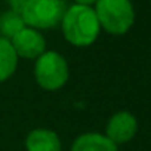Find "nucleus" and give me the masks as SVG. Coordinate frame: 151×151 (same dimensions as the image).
Listing matches in <instances>:
<instances>
[{"instance_id": "nucleus-1", "label": "nucleus", "mask_w": 151, "mask_h": 151, "mask_svg": "<svg viewBox=\"0 0 151 151\" xmlns=\"http://www.w3.org/2000/svg\"><path fill=\"white\" fill-rule=\"evenodd\" d=\"M61 25L67 42L80 47L92 45L101 30L95 9L83 5H71L67 8Z\"/></svg>"}, {"instance_id": "nucleus-2", "label": "nucleus", "mask_w": 151, "mask_h": 151, "mask_svg": "<svg viewBox=\"0 0 151 151\" xmlns=\"http://www.w3.org/2000/svg\"><path fill=\"white\" fill-rule=\"evenodd\" d=\"M95 14L101 28L114 36L127 33L135 22V9L130 0H98Z\"/></svg>"}, {"instance_id": "nucleus-3", "label": "nucleus", "mask_w": 151, "mask_h": 151, "mask_svg": "<svg viewBox=\"0 0 151 151\" xmlns=\"http://www.w3.org/2000/svg\"><path fill=\"white\" fill-rule=\"evenodd\" d=\"M65 11V0H27L19 14L25 27L46 30L58 25L62 21Z\"/></svg>"}, {"instance_id": "nucleus-4", "label": "nucleus", "mask_w": 151, "mask_h": 151, "mask_svg": "<svg viewBox=\"0 0 151 151\" xmlns=\"http://www.w3.org/2000/svg\"><path fill=\"white\" fill-rule=\"evenodd\" d=\"M34 76L37 83L46 91H56L68 80L67 61L56 52L42 53L34 67Z\"/></svg>"}, {"instance_id": "nucleus-5", "label": "nucleus", "mask_w": 151, "mask_h": 151, "mask_svg": "<svg viewBox=\"0 0 151 151\" xmlns=\"http://www.w3.org/2000/svg\"><path fill=\"white\" fill-rule=\"evenodd\" d=\"M11 43L17 55L27 59L39 58L42 53H45V49H46L45 37L37 30L30 28V27H25L18 34H15L11 39Z\"/></svg>"}, {"instance_id": "nucleus-6", "label": "nucleus", "mask_w": 151, "mask_h": 151, "mask_svg": "<svg viewBox=\"0 0 151 151\" xmlns=\"http://www.w3.org/2000/svg\"><path fill=\"white\" fill-rule=\"evenodd\" d=\"M138 130V122L133 114L127 111L116 113L107 124V138L116 145L130 141Z\"/></svg>"}, {"instance_id": "nucleus-7", "label": "nucleus", "mask_w": 151, "mask_h": 151, "mask_svg": "<svg viewBox=\"0 0 151 151\" xmlns=\"http://www.w3.org/2000/svg\"><path fill=\"white\" fill-rule=\"evenodd\" d=\"M28 151H61V142L55 132L47 129H36L27 136Z\"/></svg>"}, {"instance_id": "nucleus-8", "label": "nucleus", "mask_w": 151, "mask_h": 151, "mask_svg": "<svg viewBox=\"0 0 151 151\" xmlns=\"http://www.w3.org/2000/svg\"><path fill=\"white\" fill-rule=\"evenodd\" d=\"M71 151H117V145L101 133H85L74 141Z\"/></svg>"}, {"instance_id": "nucleus-9", "label": "nucleus", "mask_w": 151, "mask_h": 151, "mask_svg": "<svg viewBox=\"0 0 151 151\" xmlns=\"http://www.w3.org/2000/svg\"><path fill=\"white\" fill-rule=\"evenodd\" d=\"M18 64V55L11 40L0 37V82H5L14 74Z\"/></svg>"}, {"instance_id": "nucleus-10", "label": "nucleus", "mask_w": 151, "mask_h": 151, "mask_svg": "<svg viewBox=\"0 0 151 151\" xmlns=\"http://www.w3.org/2000/svg\"><path fill=\"white\" fill-rule=\"evenodd\" d=\"M22 28H25V24H24L19 12L11 9L0 15V37L11 40Z\"/></svg>"}, {"instance_id": "nucleus-11", "label": "nucleus", "mask_w": 151, "mask_h": 151, "mask_svg": "<svg viewBox=\"0 0 151 151\" xmlns=\"http://www.w3.org/2000/svg\"><path fill=\"white\" fill-rule=\"evenodd\" d=\"M5 2H8L14 11L19 12V11H21V8H22V5L27 2V0H5Z\"/></svg>"}, {"instance_id": "nucleus-12", "label": "nucleus", "mask_w": 151, "mask_h": 151, "mask_svg": "<svg viewBox=\"0 0 151 151\" xmlns=\"http://www.w3.org/2000/svg\"><path fill=\"white\" fill-rule=\"evenodd\" d=\"M76 5H83V6H92L95 5L98 0H74Z\"/></svg>"}]
</instances>
